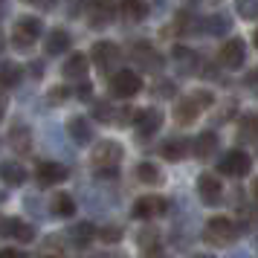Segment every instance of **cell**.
<instances>
[{
  "instance_id": "2e32d148",
  "label": "cell",
  "mask_w": 258,
  "mask_h": 258,
  "mask_svg": "<svg viewBox=\"0 0 258 258\" xmlns=\"http://www.w3.org/2000/svg\"><path fill=\"white\" fill-rule=\"evenodd\" d=\"M215 151H218V137H215L212 131H203V134H198V140L191 142V154H195L198 160H209Z\"/></svg>"
},
{
  "instance_id": "4316f807",
  "label": "cell",
  "mask_w": 258,
  "mask_h": 258,
  "mask_svg": "<svg viewBox=\"0 0 258 258\" xmlns=\"http://www.w3.org/2000/svg\"><path fill=\"white\" fill-rule=\"evenodd\" d=\"M137 177H140L145 186H157V183H163V171H160L154 163H140L137 165Z\"/></svg>"
},
{
  "instance_id": "83f0119b",
  "label": "cell",
  "mask_w": 258,
  "mask_h": 258,
  "mask_svg": "<svg viewBox=\"0 0 258 258\" xmlns=\"http://www.w3.org/2000/svg\"><path fill=\"white\" fill-rule=\"evenodd\" d=\"M21 76H24V70L18 64H3L0 67V87H15L21 82Z\"/></svg>"
},
{
  "instance_id": "d6986e66",
  "label": "cell",
  "mask_w": 258,
  "mask_h": 258,
  "mask_svg": "<svg viewBox=\"0 0 258 258\" xmlns=\"http://www.w3.org/2000/svg\"><path fill=\"white\" fill-rule=\"evenodd\" d=\"M0 180L6 186H21L26 180V168L21 163H15V160H3L0 163Z\"/></svg>"
},
{
  "instance_id": "44dd1931",
  "label": "cell",
  "mask_w": 258,
  "mask_h": 258,
  "mask_svg": "<svg viewBox=\"0 0 258 258\" xmlns=\"http://www.w3.org/2000/svg\"><path fill=\"white\" fill-rule=\"evenodd\" d=\"M119 12H122L125 21L137 24V21H142V18L148 15V3H145V0H122V3H119Z\"/></svg>"
},
{
  "instance_id": "cb8c5ba5",
  "label": "cell",
  "mask_w": 258,
  "mask_h": 258,
  "mask_svg": "<svg viewBox=\"0 0 258 258\" xmlns=\"http://www.w3.org/2000/svg\"><path fill=\"white\" fill-rule=\"evenodd\" d=\"M238 137L244 142H258V113H246L238 125Z\"/></svg>"
},
{
  "instance_id": "74e56055",
  "label": "cell",
  "mask_w": 258,
  "mask_h": 258,
  "mask_svg": "<svg viewBox=\"0 0 258 258\" xmlns=\"http://www.w3.org/2000/svg\"><path fill=\"white\" fill-rule=\"evenodd\" d=\"M252 195H255V203H258V180L252 183Z\"/></svg>"
},
{
  "instance_id": "60d3db41",
  "label": "cell",
  "mask_w": 258,
  "mask_h": 258,
  "mask_svg": "<svg viewBox=\"0 0 258 258\" xmlns=\"http://www.w3.org/2000/svg\"><path fill=\"white\" fill-rule=\"evenodd\" d=\"M0 119H3V107H0Z\"/></svg>"
},
{
  "instance_id": "5b68a950",
  "label": "cell",
  "mask_w": 258,
  "mask_h": 258,
  "mask_svg": "<svg viewBox=\"0 0 258 258\" xmlns=\"http://www.w3.org/2000/svg\"><path fill=\"white\" fill-rule=\"evenodd\" d=\"M41 32H44V26H41L38 18H21V21L15 24V29H12V44L18 49H26L41 38Z\"/></svg>"
},
{
  "instance_id": "52a82bcc",
  "label": "cell",
  "mask_w": 258,
  "mask_h": 258,
  "mask_svg": "<svg viewBox=\"0 0 258 258\" xmlns=\"http://www.w3.org/2000/svg\"><path fill=\"white\" fill-rule=\"evenodd\" d=\"M218 61H221L226 70H241L246 64V44L241 38H229L221 47V52H218Z\"/></svg>"
},
{
  "instance_id": "4dcf8cb0",
  "label": "cell",
  "mask_w": 258,
  "mask_h": 258,
  "mask_svg": "<svg viewBox=\"0 0 258 258\" xmlns=\"http://www.w3.org/2000/svg\"><path fill=\"white\" fill-rule=\"evenodd\" d=\"M93 116L99 122H113V107L107 105V102H96L93 105Z\"/></svg>"
},
{
  "instance_id": "9c48e42d",
  "label": "cell",
  "mask_w": 258,
  "mask_h": 258,
  "mask_svg": "<svg viewBox=\"0 0 258 258\" xmlns=\"http://www.w3.org/2000/svg\"><path fill=\"white\" fill-rule=\"evenodd\" d=\"M87 18H90L93 29H102L116 18V3L113 0H90L87 3Z\"/></svg>"
},
{
  "instance_id": "ba28073f",
  "label": "cell",
  "mask_w": 258,
  "mask_h": 258,
  "mask_svg": "<svg viewBox=\"0 0 258 258\" xmlns=\"http://www.w3.org/2000/svg\"><path fill=\"white\" fill-rule=\"evenodd\" d=\"M168 212V200L160 198V195H145L134 203V218L140 221H151V218H160Z\"/></svg>"
},
{
  "instance_id": "3957f363",
  "label": "cell",
  "mask_w": 258,
  "mask_h": 258,
  "mask_svg": "<svg viewBox=\"0 0 258 258\" xmlns=\"http://www.w3.org/2000/svg\"><path fill=\"white\" fill-rule=\"evenodd\" d=\"M209 244L215 246H226L232 244L235 238H238V226H235L229 218H223V215H218V218H212L209 223H206V235H203Z\"/></svg>"
},
{
  "instance_id": "7402d4cb",
  "label": "cell",
  "mask_w": 258,
  "mask_h": 258,
  "mask_svg": "<svg viewBox=\"0 0 258 258\" xmlns=\"http://www.w3.org/2000/svg\"><path fill=\"white\" fill-rule=\"evenodd\" d=\"M70 47V35L64 32V29H52L44 41V49H47V55H61V52H67Z\"/></svg>"
},
{
  "instance_id": "9a60e30c",
  "label": "cell",
  "mask_w": 258,
  "mask_h": 258,
  "mask_svg": "<svg viewBox=\"0 0 258 258\" xmlns=\"http://www.w3.org/2000/svg\"><path fill=\"white\" fill-rule=\"evenodd\" d=\"M61 73H64V79H73V82H82L84 76H87V55H84V52H73L70 58L64 61V67H61Z\"/></svg>"
},
{
  "instance_id": "ac0fdd59",
  "label": "cell",
  "mask_w": 258,
  "mask_h": 258,
  "mask_svg": "<svg viewBox=\"0 0 258 258\" xmlns=\"http://www.w3.org/2000/svg\"><path fill=\"white\" fill-rule=\"evenodd\" d=\"M131 55L140 61L145 70H160V64H163V58H160V52L151 47V44H137V47L131 49Z\"/></svg>"
},
{
  "instance_id": "ffe728a7",
  "label": "cell",
  "mask_w": 258,
  "mask_h": 258,
  "mask_svg": "<svg viewBox=\"0 0 258 258\" xmlns=\"http://www.w3.org/2000/svg\"><path fill=\"white\" fill-rule=\"evenodd\" d=\"M188 148H191L188 140H180V137H177V140H165L163 148H160V154H163L168 163H180V160L188 154Z\"/></svg>"
},
{
  "instance_id": "7c38bea8",
  "label": "cell",
  "mask_w": 258,
  "mask_h": 258,
  "mask_svg": "<svg viewBox=\"0 0 258 258\" xmlns=\"http://www.w3.org/2000/svg\"><path fill=\"white\" fill-rule=\"evenodd\" d=\"M0 232L15 238V241H21V244H29V241H35V226L32 223L21 221V218H6V221H0Z\"/></svg>"
},
{
  "instance_id": "f1b7e54d",
  "label": "cell",
  "mask_w": 258,
  "mask_h": 258,
  "mask_svg": "<svg viewBox=\"0 0 258 258\" xmlns=\"http://www.w3.org/2000/svg\"><path fill=\"white\" fill-rule=\"evenodd\" d=\"M229 26H232V21H229L223 12L206 18V32H212V35H223V32H229Z\"/></svg>"
},
{
  "instance_id": "8d00e7d4",
  "label": "cell",
  "mask_w": 258,
  "mask_h": 258,
  "mask_svg": "<svg viewBox=\"0 0 258 258\" xmlns=\"http://www.w3.org/2000/svg\"><path fill=\"white\" fill-rule=\"evenodd\" d=\"M26 3H35V6H44V9H47V6L55 3V0H26Z\"/></svg>"
},
{
  "instance_id": "7a4b0ae2",
  "label": "cell",
  "mask_w": 258,
  "mask_h": 258,
  "mask_svg": "<svg viewBox=\"0 0 258 258\" xmlns=\"http://www.w3.org/2000/svg\"><path fill=\"white\" fill-rule=\"evenodd\" d=\"M212 102H215V96H212L209 90H198V93L180 99V102L174 105L177 125H191V122H195V119H198L206 107H212Z\"/></svg>"
},
{
  "instance_id": "836d02e7",
  "label": "cell",
  "mask_w": 258,
  "mask_h": 258,
  "mask_svg": "<svg viewBox=\"0 0 258 258\" xmlns=\"http://www.w3.org/2000/svg\"><path fill=\"white\" fill-rule=\"evenodd\" d=\"M0 258H26V252H21V249H0Z\"/></svg>"
},
{
  "instance_id": "4fadbf2b",
  "label": "cell",
  "mask_w": 258,
  "mask_h": 258,
  "mask_svg": "<svg viewBox=\"0 0 258 258\" xmlns=\"http://www.w3.org/2000/svg\"><path fill=\"white\" fill-rule=\"evenodd\" d=\"M67 174H70V171H67L61 163H49V160L47 163H38V171H35L41 186H58V183L67 180Z\"/></svg>"
},
{
  "instance_id": "7bdbcfd3",
  "label": "cell",
  "mask_w": 258,
  "mask_h": 258,
  "mask_svg": "<svg viewBox=\"0 0 258 258\" xmlns=\"http://www.w3.org/2000/svg\"><path fill=\"white\" fill-rule=\"evenodd\" d=\"M0 49H3V47H0Z\"/></svg>"
},
{
  "instance_id": "5bb4252c",
  "label": "cell",
  "mask_w": 258,
  "mask_h": 258,
  "mask_svg": "<svg viewBox=\"0 0 258 258\" xmlns=\"http://www.w3.org/2000/svg\"><path fill=\"white\" fill-rule=\"evenodd\" d=\"M198 195L203 203H218L223 195V186H221V180L215 174H200L198 177Z\"/></svg>"
},
{
  "instance_id": "d6a6232c",
  "label": "cell",
  "mask_w": 258,
  "mask_h": 258,
  "mask_svg": "<svg viewBox=\"0 0 258 258\" xmlns=\"http://www.w3.org/2000/svg\"><path fill=\"white\" fill-rule=\"evenodd\" d=\"M67 93H70L67 87H55V90H52V96H49V99H52V102H64V99H67Z\"/></svg>"
},
{
  "instance_id": "e575fe53",
  "label": "cell",
  "mask_w": 258,
  "mask_h": 258,
  "mask_svg": "<svg viewBox=\"0 0 258 258\" xmlns=\"http://www.w3.org/2000/svg\"><path fill=\"white\" fill-rule=\"evenodd\" d=\"M160 96H174V84H171V82L160 84Z\"/></svg>"
},
{
  "instance_id": "d4e9b609",
  "label": "cell",
  "mask_w": 258,
  "mask_h": 258,
  "mask_svg": "<svg viewBox=\"0 0 258 258\" xmlns=\"http://www.w3.org/2000/svg\"><path fill=\"white\" fill-rule=\"evenodd\" d=\"M96 238V229L90 226V223H76L70 229V241H73V246H87L90 241Z\"/></svg>"
},
{
  "instance_id": "484cf974",
  "label": "cell",
  "mask_w": 258,
  "mask_h": 258,
  "mask_svg": "<svg viewBox=\"0 0 258 258\" xmlns=\"http://www.w3.org/2000/svg\"><path fill=\"white\" fill-rule=\"evenodd\" d=\"M9 145H12L15 151H29V145H32V137H29V128H24V125H15L12 134H9Z\"/></svg>"
},
{
  "instance_id": "e0dca14e",
  "label": "cell",
  "mask_w": 258,
  "mask_h": 258,
  "mask_svg": "<svg viewBox=\"0 0 258 258\" xmlns=\"http://www.w3.org/2000/svg\"><path fill=\"white\" fill-rule=\"evenodd\" d=\"M67 131H70V140L76 145H87V142L93 140V128H90V122L84 116H73L67 122Z\"/></svg>"
},
{
  "instance_id": "30bf717a",
  "label": "cell",
  "mask_w": 258,
  "mask_h": 258,
  "mask_svg": "<svg viewBox=\"0 0 258 258\" xmlns=\"http://www.w3.org/2000/svg\"><path fill=\"white\" fill-rule=\"evenodd\" d=\"M134 125H137V134L142 140L145 137H154L157 131L163 128V113L157 107H145V110H137L134 113Z\"/></svg>"
},
{
  "instance_id": "1f68e13d",
  "label": "cell",
  "mask_w": 258,
  "mask_h": 258,
  "mask_svg": "<svg viewBox=\"0 0 258 258\" xmlns=\"http://www.w3.org/2000/svg\"><path fill=\"white\" fill-rule=\"evenodd\" d=\"M99 238H102L105 244H116V241H122V229H119V226H105V229L99 232Z\"/></svg>"
},
{
  "instance_id": "f546056e",
  "label": "cell",
  "mask_w": 258,
  "mask_h": 258,
  "mask_svg": "<svg viewBox=\"0 0 258 258\" xmlns=\"http://www.w3.org/2000/svg\"><path fill=\"white\" fill-rule=\"evenodd\" d=\"M235 12L244 21H258V0H235Z\"/></svg>"
},
{
  "instance_id": "277c9868",
  "label": "cell",
  "mask_w": 258,
  "mask_h": 258,
  "mask_svg": "<svg viewBox=\"0 0 258 258\" xmlns=\"http://www.w3.org/2000/svg\"><path fill=\"white\" fill-rule=\"evenodd\" d=\"M142 90V79L134 70H119L110 76V96L116 99H131Z\"/></svg>"
},
{
  "instance_id": "603a6c76",
  "label": "cell",
  "mask_w": 258,
  "mask_h": 258,
  "mask_svg": "<svg viewBox=\"0 0 258 258\" xmlns=\"http://www.w3.org/2000/svg\"><path fill=\"white\" fill-rule=\"evenodd\" d=\"M52 212H55L58 218H73V215H76V200H73V195L58 191V195L52 198Z\"/></svg>"
},
{
  "instance_id": "d590c367",
  "label": "cell",
  "mask_w": 258,
  "mask_h": 258,
  "mask_svg": "<svg viewBox=\"0 0 258 258\" xmlns=\"http://www.w3.org/2000/svg\"><path fill=\"white\" fill-rule=\"evenodd\" d=\"M79 99H90V84H87V82L79 87Z\"/></svg>"
},
{
  "instance_id": "ab89813d",
  "label": "cell",
  "mask_w": 258,
  "mask_h": 258,
  "mask_svg": "<svg viewBox=\"0 0 258 258\" xmlns=\"http://www.w3.org/2000/svg\"><path fill=\"white\" fill-rule=\"evenodd\" d=\"M102 258H122V255H102Z\"/></svg>"
},
{
  "instance_id": "8992f818",
  "label": "cell",
  "mask_w": 258,
  "mask_h": 258,
  "mask_svg": "<svg viewBox=\"0 0 258 258\" xmlns=\"http://www.w3.org/2000/svg\"><path fill=\"white\" fill-rule=\"evenodd\" d=\"M218 168H221V174H226V177H244V174H249L252 160H249V154H246V151L235 148V151L223 154L221 163H218Z\"/></svg>"
},
{
  "instance_id": "8fae6325",
  "label": "cell",
  "mask_w": 258,
  "mask_h": 258,
  "mask_svg": "<svg viewBox=\"0 0 258 258\" xmlns=\"http://www.w3.org/2000/svg\"><path fill=\"white\" fill-rule=\"evenodd\" d=\"M90 58L96 61L99 70H113V67L119 64V47L113 44V41H96Z\"/></svg>"
},
{
  "instance_id": "6da1fadb",
  "label": "cell",
  "mask_w": 258,
  "mask_h": 258,
  "mask_svg": "<svg viewBox=\"0 0 258 258\" xmlns=\"http://www.w3.org/2000/svg\"><path fill=\"white\" fill-rule=\"evenodd\" d=\"M122 145L113 140H105V142H99L93 148V154H90V163H93L96 168V174L99 177H116L119 171V163H122Z\"/></svg>"
},
{
  "instance_id": "b9f144b4",
  "label": "cell",
  "mask_w": 258,
  "mask_h": 258,
  "mask_svg": "<svg viewBox=\"0 0 258 258\" xmlns=\"http://www.w3.org/2000/svg\"><path fill=\"white\" fill-rule=\"evenodd\" d=\"M0 3H3V0H0Z\"/></svg>"
},
{
  "instance_id": "f35d334b",
  "label": "cell",
  "mask_w": 258,
  "mask_h": 258,
  "mask_svg": "<svg viewBox=\"0 0 258 258\" xmlns=\"http://www.w3.org/2000/svg\"><path fill=\"white\" fill-rule=\"evenodd\" d=\"M252 41H255V49H258V29H255V35H252Z\"/></svg>"
}]
</instances>
